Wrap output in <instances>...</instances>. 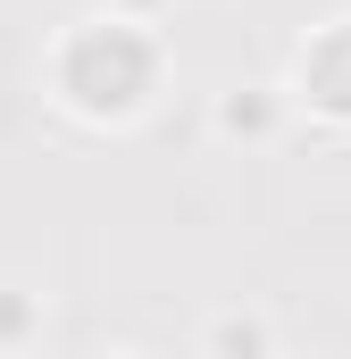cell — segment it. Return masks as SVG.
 <instances>
[{
    "label": "cell",
    "instance_id": "obj_6",
    "mask_svg": "<svg viewBox=\"0 0 351 359\" xmlns=\"http://www.w3.org/2000/svg\"><path fill=\"white\" fill-rule=\"evenodd\" d=\"M109 8H126V17H151V25H159V17H168L176 0H109Z\"/></svg>",
    "mask_w": 351,
    "mask_h": 359
},
{
    "label": "cell",
    "instance_id": "obj_1",
    "mask_svg": "<svg viewBox=\"0 0 351 359\" xmlns=\"http://www.w3.org/2000/svg\"><path fill=\"white\" fill-rule=\"evenodd\" d=\"M51 100L76 117V126H134L151 100H159V76H168V50L151 34V17H126V8H92L76 17L51 59Z\"/></svg>",
    "mask_w": 351,
    "mask_h": 359
},
{
    "label": "cell",
    "instance_id": "obj_5",
    "mask_svg": "<svg viewBox=\"0 0 351 359\" xmlns=\"http://www.w3.org/2000/svg\"><path fill=\"white\" fill-rule=\"evenodd\" d=\"M34 334H42V301L34 292H0V351H17Z\"/></svg>",
    "mask_w": 351,
    "mask_h": 359
},
{
    "label": "cell",
    "instance_id": "obj_2",
    "mask_svg": "<svg viewBox=\"0 0 351 359\" xmlns=\"http://www.w3.org/2000/svg\"><path fill=\"white\" fill-rule=\"evenodd\" d=\"M284 92L318 126H351V17H326V25L301 34V50L284 67Z\"/></svg>",
    "mask_w": 351,
    "mask_h": 359
},
{
    "label": "cell",
    "instance_id": "obj_4",
    "mask_svg": "<svg viewBox=\"0 0 351 359\" xmlns=\"http://www.w3.org/2000/svg\"><path fill=\"white\" fill-rule=\"evenodd\" d=\"M201 351H276V326L267 318H209Z\"/></svg>",
    "mask_w": 351,
    "mask_h": 359
},
{
    "label": "cell",
    "instance_id": "obj_3",
    "mask_svg": "<svg viewBox=\"0 0 351 359\" xmlns=\"http://www.w3.org/2000/svg\"><path fill=\"white\" fill-rule=\"evenodd\" d=\"M284 117H293V92L284 84H234V92L209 100V134L218 142H276Z\"/></svg>",
    "mask_w": 351,
    "mask_h": 359
}]
</instances>
